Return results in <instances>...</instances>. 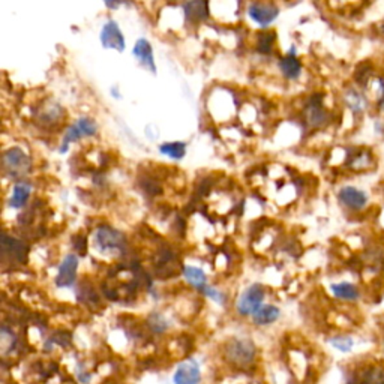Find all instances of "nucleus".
I'll return each instance as SVG.
<instances>
[{
    "label": "nucleus",
    "instance_id": "1",
    "mask_svg": "<svg viewBox=\"0 0 384 384\" xmlns=\"http://www.w3.org/2000/svg\"><path fill=\"white\" fill-rule=\"evenodd\" d=\"M258 351L254 341L248 338H231L224 344L222 357L234 370L246 371L257 362Z\"/></svg>",
    "mask_w": 384,
    "mask_h": 384
},
{
    "label": "nucleus",
    "instance_id": "2",
    "mask_svg": "<svg viewBox=\"0 0 384 384\" xmlns=\"http://www.w3.org/2000/svg\"><path fill=\"white\" fill-rule=\"evenodd\" d=\"M125 245H127V239H125L123 233L108 225L98 227L95 236H93V246L99 254L120 253Z\"/></svg>",
    "mask_w": 384,
    "mask_h": 384
},
{
    "label": "nucleus",
    "instance_id": "3",
    "mask_svg": "<svg viewBox=\"0 0 384 384\" xmlns=\"http://www.w3.org/2000/svg\"><path fill=\"white\" fill-rule=\"evenodd\" d=\"M266 288L260 282H254L240 293L236 300V312L240 317H253L263 307Z\"/></svg>",
    "mask_w": 384,
    "mask_h": 384
},
{
    "label": "nucleus",
    "instance_id": "4",
    "mask_svg": "<svg viewBox=\"0 0 384 384\" xmlns=\"http://www.w3.org/2000/svg\"><path fill=\"white\" fill-rule=\"evenodd\" d=\"M3 170L11 177H23L26 176L30 168H32V159L30 156L23 151L21 147H10L8 151H5L3 158Z\"/></svg>",
    "mask_w": 384,
    "mask_h": 384
},
{
    "label": "nucleus",
    "instance_id": "5",
    "mask_svg": "<svg viewBox=\"0 0 384 384\" xmlns=\"http://www.w3.org/2000/svg\"><path fill=\"white\" fill-rule=\"evenodd\" d=\"M99 41L107 50H114L122 53L125 51V49H127V41H125L122 29L119 27V25H117L116 20H108L103 26L99 34Z\"/></svg>",
    "mask_w": 384,
    "mask_h": 384
},
{
    "label": "nucleus",
    "instance_id": "6",
    "mask_svg": "<svg viewBox=\"0 0 384 384\" xmlns=\"http://www.w3.org/2000/svg\"><path fill=\"white\" fill-rule=\"evenodd\" d=\"M249 18L261 27H269L278 18L279 8L270 2H253L248 5Z\"/></svg>",
    "mask_w": 384,
    "mask_h": 384
},
{
    "label": "nucleus",
    "instance_id": "7",
    "mask_svg": "<svg viewBox=\"0 0 384 384\" xmlns=\"http://www.w3.org/2000/svg\"><path fill=\"white\" fill-rule=\"evenodd\" d=\"M203 372L195 359H185L180 362L173 374V384H201Z\"/></svg>",
    "mask_w": 384,
    "mask_h": 384
},
{
    "label": "nucleus",
    "instance_id": "8",
    "mask_svg": "<svg viewBox=\"0 0 384 384\" xmlns=\"http://www.w3.org/2000/svg\"><path fill=\"white\" fill-rule=\"evenodd\" d=\"M78 257L75 254H68L64 257V260L60 261L59 270L54 284L57 288H71L74 287L77 281V273H78Z\"/></svg>",
    "mask_w": 384,
    "mask_h": 384
},
{
    "label": "nucleus",
    "instance_id": "9",
    "mask_svg": "<svg viewBox=\"0 0 384 384\" xmlns=\"http://www.w3.org/2000/svg\"><path fill=\"white\" fill-rule=\"evenodd\" d=\"M305 117H307V122L312 128H321L329 123L331 114L323 104V97L312 95L309 98L307 107H305Z\"/></svg>",
    "mask_w": 384,
    "mask_h": 384
},
{
    "label": "nucleus",
    "instance_id": "10",
    "mask_svg": "<svg viewBox=\"0 0 384 384\" xmlns=\"http://www.w3.org/2000/svg\"><path fill=\"white\" fill-rule=\"evenodd\" d=\"M338 200L344 207L353 212H360L368 205V194L357 186L346 185L338 191Z\"/></svg>",
    "mask_w": 384,
    "mask_h": 384
},
{
    "label": "nucleus",
    "instance_id": "11",
    "mask_svg": "<svg viewBox=\"0 0 384 384\" xmlns=\"http://www.w3.org/2000/svg\"><path fill=\"white\" fill-rule=\"evenodd\" d=\"M132 54L138 60V64L147 69L149 73L156 74V64H155V56H153V49L151 42L144 38H140L136 42L134 49H132Z\"/></svg>",
    "mask_w": 384,
    "mask_h": 384
},
{
    "label": "nucleus",
    "instance_id": "12",
    "mask_svg": "<svg viewBox=\"0 0 384 384\" xmlns=\"http://www.w3.org/2000/svg\"><path fill=\"white\" fill-rule=\"evenodd\" d=\"M331 292L335 299L342 300V302H350V303H355V302L360 300V297H362V292H360V288L348 281L335 282V284L331 285Z\"/></svg>",
    "mask_w": 384,
    "mask_h": 384
},
{
    "label": "nucleus",
    "instance_id": "13",
    "mask_svg": "<svg viewBox=\"0 0 384 384\" xmlns=\"http://www.w3.org/2000/svg\"><path fill=\"white\" fill-rule=\"evenodd\" d=\"M296 54V47H292V50L279 60V69L287 80H297L302 75V64Z\"/></svg>",
    "mask_w": 384,
    "mask_h": 384
},
{
    "label": "nucleus",
    "instance_id": "14",
    "mask_svg": "<svg viewBox=\"0 0 384 384\" xmlns=\"http://www.w3.org/2000/svg\"><path fill=\"white\" fill-rule=\"evenodd\" d=\"M359 372L360 384H384V363L371 362L365 363Z\"/></svg>",
    "mask_w": 384,
    "mask_h": 384
},
{
    "label": "nucleus",
    "instance_id": "15",
    "mask_svg": "<svg viewBox=\"0 0 384 384\" xmlns=\"http://www.w3.org/2000/svg\"><path fill=\"white\" fill-rule=\"evenodd\" d=\"M279 317H281V309L277 307V305L264 303L263 307L253 316V323L258 327L272 326L273 323H277Z\"/></svg>",
    "mask_w": 384,
    "mask_h": 384
},
{
    "label": "nucleus",
    "instance_id": "16",
    "mask_svg": "<svg viewBox=\"0 0 384 384\" xmlns=\"http://www.w3.org/2000/svg\"><path fill=\"white\" fill-rule=\"evenodd\" d=\"M344 103H346L350 112L356 116L363 114L368 107V101L365 95L356 88H348L346 90V93H344Z\"/></svg>",
    "mask_w": 384,
    "mask_h": 384
},
{
    "label": "nucleus",
    "instance_id": "17",
    "mask_svg": "<svg viewBox=\"0 0 384 384\" xmlns=\"http://www.w3.org/2000/svg\"><path fill=\"white\" fill-rule=\"evenodd\" d=\"M30 194H32V188H30L29 182L25 180H18L12 186V194L10 199V207L12 209H21L27 205V201L30 199Z\"/></svg>",
    "mask_w": 384,
    "mask_h": 384
},
{
    "label": "nucleus",
    "instance_id": "18",
    "mask_svg": "<svg viewBox=\"0 0 384 384\" xmlns=\"http://www.w3.org/2000/svg\"><path fill=\"white\" fill-rule=\"evenodd\" d=\"M183 12L188 21H205L209 17V5L206 2H186L183 3Z\"/></svg>",
    "mask_w": 384,
    "mask_h": 384
},
{
    "label": "nucleus",
    "instance_id": "19",
    "mask_svg": "<svg viewBox=\"0 0 384 384\" xmlns=\"http://www.w3.org/2000/svg\"><path fill=\"white\" fill-rule=\"evenodd\" d=\"M327 342H329V346H331L335 351L341 353V355H350V353L356 347V340L347 333L333 335L327 340Z\"/></svg>",
    "mask_w": 384,
    "mask_h": 384
},
{
    "label": "nucleus",
    "instance_id": "20",
    "mask_svg": "<svg viewBox=\"0 0 384 384\" xmlns=\"http://www.w3.org/2000/svg\"><path fill=\"white\" fill-rule=\"evenodd\" d=\"M183 277L188 284L197 290H203L207 285V277L205 270L197 268V266H185Z\"/></svg>",
    "mask_w": 384,
    "mask_h": 384
},
{
    "label": "nucleus",
    "instance_id": "21",
    "mask_svg": "<svg viewBox=\"0 0 384 384\" xmlns=\"http://www.w3.org/2000/svg\"><path fill=\"white\" fill-rule=\"evenodd\" d=\"M146 327L153 335H164L168 331L170 323L166 317L159 314V312H152V314L149 316L146 320Z\"/></svg>",
    "mask_w": 384,
    "mask_h": 384
},
{
    "label": "nucleus",
    "instance_id": "22",
    "mask_svg": "<svg viewBox=\"0 0 384 384\" xmlns=\"http://www.w3.org/2000/svg\"><path fill=\"white\" fill-rule=\"evenodd\" d=\"M159 152L171 159H182L186 155V143L185 141H170V143L159 146Z\"/></svg>",
    "mask_w": 384,
    "mask_h": 384
},
{
    "label": "nucleus",
    "instance_id": "23",
    "mask_svg": "<svg viewBox=\"0 0 384 384\" xmlns=\"http://www.w3.org/2000/svg\"><path fill=\"white\" fill-rule=\"evenodd\" d=\"M277 41V34L270 32V30H264V32L258 34L257 38V50L260 53H270L273 50V45Z\"/></svg>",
    "mask_w": 384,
    "mask_h": 384
},
{
    "label": "nucleus",
    "instance_id": "24",
    "mask_svg": "<svg viewBox=\"0 0 384 384\" xmlns=\"http://www.w3.org/2000/svg\"><path fill=\"white\" fill-rule=\"evenodd\" d=\"M78 129L83 134L84 138H89V137H95L98 134V123L92 119V117L88 116H83L80 119H77L74 122Z\"/></svg>",
    "mask_w": 384,
    "mask_h": 384
},
{
    "label": "nucleus",
    "instance_id": "25",
    "mask_svg": "<svg viewBox=\"0 0 384 384\" xmlns=\"http://www.w3.org/2000/svg\"><path fill=\"white\" fill-rule=\"evenodd\" d=\"M78 299H80L81 302H86V303H98V294L95 290H92V287H80L78 288Z\"/></svg>",
    "mask_w": 384,
    "mask_h": 384
},
{
    "label": "nucleus",
    "instance_id": "26",
    "mask_svg": "<svg viewBox=\"0 0 384 384\" xmlns=\"http://www.w3.org/2000/svg\"><path fill=\"white\" fill-rule=\"evenodd\" d=\"M200 292H201L203 294H205L206 297H209V299L216 302L218 305H224V303H225V294H224L219 288L206 285L205 288L200 290Z\"/></svg>",
    "mask_w": 384,
    "mask_h": 384
},
{
    "label": "nucleus",
    "instance_id": "27",
    "mask_svg": "<svg viewBox=\"0 0 384 384\" xmlns=\"http://www.w3.org/2000/svg\"><path fill=\"white\" fill-rule=\"evenodd\" d=\"M377 89H379V97H377V107L381 113H384V75H380L377 78Z\"/></svg>",
    "mask_w": 384,
    "mask_h": 384
}]
</instances>
